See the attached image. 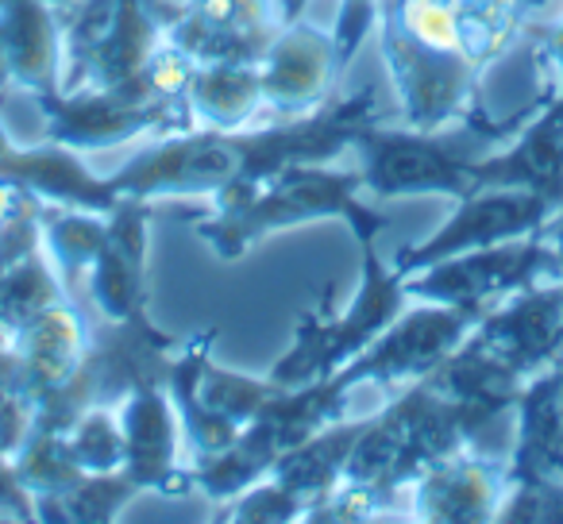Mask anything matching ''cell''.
<instances>
[{
    "instance_id": "1",
    "label": "cell",
    "mask_w": 563,
    "mask_h": 524,
    "mask_svg": "<svg viewBox=\"0 0 563 524\" xmlns=\"http://www.w3.org/2000/svg\"><path fill=\"white\" fill-rule=\"evenodd\" d=\"M375 86L347 97H329L317 112L266 127H189L128 158L109 174L120 197H194L228 204L290 163H332L352 150L355 135L383 120Z\"/></svg>"
},
{
    "instance_id": "2",
    "label": "cell",
    "mask_w": 563,
    "mask_h": 524,
    "mask_svg": "<svg viewBox=\"0 0 563 524\" xmlns=\"http://www.w3.org/2000/svg\"><path fill=\"white\" fill-rule=\"evenodd\" d=\"M544 0H386L378 51L406 127H444L483 109V74Z\"/></svg>"
},
{
    "instance_id": "3",
    "label": "cell",
    "mask_w": 563,
    "mask_h": 524,
    "mask_svg": "<svg viewBox=\"0 0 563 524\" xmlns=\"http://www.w3.org/2000/svg\"><path fill=\"white\" fill-rule=\"evenodd\" d=\"M486 424L490 416L475 405L440 393L429 378H417L383 413L367 416L340 482L367 493L378 509H394L424 470L471 447Z\"/></svg>"
},
{
    "instance_id": "4",
    "label": "cell",
    "mask_w": 563,
    "mask_h": 524,
    "mask_svg": "<svg viewBox=\"0 0 563 524\" xmlns=\"http://www.w3.org/2000/svg\"><path fill=\"white\" fill-rule=\"evenodd\" d=\"M360 170H324V163H290L255 189L205 216L186 220L189 232L220 258L240 263L251 247L274 232L313 224V220H344L355 239H378L390 227L386 212L360 201Z\"/></svg>"
},
{
    "instance_id": "5",
    "label": "cell",
    "mask_w": 563,
    "mask_h": 524,
    "mask_svg": "<svg viewBox=\"0 0 563 524\" xmlns=\"http://www.w3.org/2000/svg\"><path fill=\"white\" fill-rule=\"evenodd\" d=\"M537 112L521 109L506 120H490L486 109L444 127H390V116L371 120L352 143V155L360 158L363 189L375 193V201L413 193L467 197L475 189V166L498 150L501 140H514L529 116Z\"/></svg>"
},
{
    "instance_id": "6",
    "label": "cell",
    "mask_w": 563,
    "mask_h": 524,
    "mask_svg": "<svg viewBox=\"0 0 563 524\" xmlns=\"http://www.w3.org/2000/svg\"><path fill=\"white\" fill-rule=\"evenodd\" d=\"M355 247H360V286L347 309L336 313L332 298H324L313 313L301 316L290 352L271 367L274 382L309 386L336 375L363 347L375 344L406 309V278L394 270V263H383L378 239H355Z\"/></svg>"
},
{
    "instance_id": "7",
    "label": "cell",
    "mask_w": 563,
    "mask_h": 524,
    "mask_svg": "<svg viewBox=\"0 0 563 524\" xmlns=\"http://www.w3.org/2000/svg\"><path fill=\"white\" fill-rule=\"evenodd\" d=\"M178 0H74L63 20V86L120 89L147 66L178 20Z\"/></svg>"
},
{
    "instance_id": "8",
    "label": "cell",
    "mask_w": 563,
    "mask_h": 524,
    "mask_svg": "<svg viewBox=\"0 0 563 524\" xmlns=\"http://www.w3.org/2000/svg\"><path fill=\"white\" fill-rule=\"evenodd\" d=\"M548 278H560V263H555V247L544 224L540 232L490 243V247L460 250V255L440 258L432 267L413 270L406 278V298L455 305L483 316L498 301L514 298L537 282H548Z\"/></svg>"
},
{
    "instance_id": "9",
    "label": "cell",
    "mask_w": 563,
    "mask_h": 524,
    "mask_svg": "<svg viewBox=\"0 0 563 524\" xmlns=\"http://www.w3.org/2000/svg\"><path fill=\"white\" fill-rule=\"evenodd\" d=\"M525 32L540 74L537 112L506 150H494L475 166V186H529L563 209V20Z\"/></svg>"
},
{
    "instance_id": "10",
    "label": "cell",
    "mask_w": 563,
    "mask_h": 524,
    "mask_svg": "<svg viewBox=\"0 0 563 524\" xmlns=\"http://www.w3.org/2000/svg\"><path fill=\"white\" fill-rule=\"evenodd\" d=\"M47 120V140L93 155L143 135H178L197 127L189 101H132L117 89H74L32 97Z\"/></svg>"
},
{
    "instance_id": "11",
    "label": "cell",
    "mask_w": 563,
    "mask_h": 524,
    "mask_svg": "<svg viewBox=\"0 0 563 524\" xmlns=\"http://www.w3.org/2000/svg\"><path fill=\"white\" fill-rule=\"evenodd\" d=\"M478 324L475 313L437 301H417L413 309H401L390 321V328L363 347L352 363L329 375L344 393L355 386H409L437 370L455 347L463 344L471 328Z\"/></svg>"
},
{
    "instance_id": "12",
    "label": "cell",
    "mask_w": 563,
    "mask_h": 524,
    "mask_svg": "<svg viewBox=\"0 0 563 524\" xmlns=\"http://www.w3.org/2000/svg\"><path fill=\"white\" fill-rule=\"evenodd\" d=\"M555 212H560V204L540 193V189L475 186L467 197L455 201V212L437 232L424 235L421 243L398 247L394 270H398L401 278H409L413 270H424V267H432V263H440V258L460 255V250L490 247V243H506V239H517V235L540 232Z\"/></svg>"
},
{
    "instance_id": "13",
    "label": "cell",
    "mask_w": 563,
    "mask_h": 524,
    "mask_svg": "<svg viewBox=\"0 0 563 524\" xmlns=\"http://www.w3.org/2000/svg\"><path fill=\"white\" fill-rule=\"evenodd\" d=\"M467 344L517 386L563 355V278H548L478 316Z\"/></svg>"
},
{
    "instance_id": "14",
    "label": "cell",
    "mask_w": 563,
    "mask_h": 524,
    "mask_svg": "<svg viewBox=\"0 0 563 524\" xmlns=\"http://www.w3.org/2000/svg\"><path fill=\"white\" fill-rule=\"evenodd\" d=\"M124 428V470L143 493L186 498L194 475L181 467V421L166 382H143L117 405Z\"/></svg>"
},
{
    "instance_id": "15",
    "label": "cell",
    "mask_w": 563,
    "mask_h": 524,
    "mask_svg": "<svg viewBox=\"0 0 563 524\" xmlns=\"http://www.w3.org/2000/svg\"><path fill=\"white\" fill-rule=\"evenodd\" d=\"M151 212H155V201L147 197H120L104 212L109 227L86 275V298L101 313V321H124L147 309Z\"/></svg>"
},
{
    "instance_id": "16",
    "label": "cell",
    "mask_w": 563,
    "mask_h": 524,
    "mask_svg": "<svg viewBox=\"0 0 563 524\" xmlns=\"http://www.w3.org/2000/svg\"><path fill=\"white\" fill-rule=\"evenodd\" d=\"M278 0H189L166 40L194 63H263L282 35Z\"/></svg>"
},
{
    "instance_id": "17",
    "label": "cell",
    "mask_w": 563,
    "mask_h": 524,
    "mask_svg": "<svg viewBox=\"0 0 563 524\" xmlns=\"http://www.w3.org/2000/svg\"><path fill=\"white\" fill-rule=\"evenodd\" d=\"M336 78L340 70L332 32H321L306 20H294V24L282 27V35L258 63L263 109H271L278 120L317 112L332 97Z\"/></svg>"
},
{
    "instance_id": "18",
    "label": "cell",
    "mask_w": 563,
    "mask_h": 524,
    "mask_svg": "<svg viewBox=\"0 0 563 524\" xmlns=\"http://www.w3.org/2000/svg\"><path fill=\"white\" fill-rule=\"evenodd\" d=\"M506 486V462L483 459L463 447L409 486V509H413L409 516L424 524H494Z\"/></svg>"
},
{
    "instance_id": "19",
    "label": "cell",
    "mask_w": 563,
    "mask_h": 524,
    "mask_svg": "<svg viewBox=\"0 0 563 524\" xmlns=\"http://www.w3.org/2000/svg\"><path fill=\"white\" fill-rule=\"evenodd\" d=\"M63 86V20L47 0H0V93H58Z\"/></svg>"
},
{
    "instance_id": "20",
    "label": "cell",
    "mask_w": 563,
    "mask_h": 524,
    "mask_svg": "<svg viewBox=\"0 0 563 524\" xmlns=\"http://www.w3.org/2000/svg\"><path fill=\"white\" fill-rule=\"evenodd\" d=\"M0 178L32 189L40 201L66 204V209L109 212L112 204L120 201L112 181L89 170L78 150L63 147V143H51V140L20 147L4 124H0Z\"/></svg>"
},
{
    "instance_id": "21",
    "label": "cell",
    "mask_w": 563,
    "mask_h": 524,
    "mask_svg": "<svg viewBox=\"0 0 563 524\" xmlns=\"http://www.w3.org/2000/svg\"><path fill=\"white\" fill-rule=\"evenodd\" d=\"M93 324L86 321L74 298L58 301V305L43 309L32 324L9 339L12 363H16L20 378H24L27 393L35 401V413L47 398H55L74 375H78L81 359H86Z\"/></svg>"
},
{
    "instance_id": "22",
    "label": "cell",
    "mask_w": 563,
    "mask_h": 524,
    "mask_svg": "<svg viewBox=\"0 0 563 524\" xmlns=\"http://www.w3.org/2000/svg\"><path fill=\"white\" fill-rule=\"evenodd\" d=\"M509 478H563V355L521 386Z\"/></svg>"
},
{
    "instance_id": "23",
    "label": "cell",
    "mask_w": 563,
    "mask_h": 524,
    "mask_svg": "<svg viewBox=\"0 0 563 524\" xmlns=\"http://www.w3.org/2000/svg\"><path fill=\"white\" fill-rule=\"evenodd\" d=\"M363 428H367V416H363V421H344V416H340V421L324 424L306 444H298L294 451L282 455V459L274 462L271 478L286 486V490L309 509L340 482L344 462H347V455H352Z\"/></svg>"
},
{
    "instance_id": "24",
    "label": "cell",
    "mask_w": 563,
    "mask_h": 524,
    "mask_svg": "<svg viewBox=\"0 0 563 524\" xmlns=\"http://www.w3.org/2000/svg\"><path fill=\"white\" fill-rule=\"evenodd\" d=\"M186 101L197 127H247L266 112L255 63H197Z\"/></svg>"
},
{
    "instance_id": "25",
    "label": "cell",
    "mask_w": 563,
    "mask_h": 524,
    "mask_svg": "<svg viewBox=\"0 0 563 524\" xmlns=\"http://www.w3.org/2000/svg\"><path fill=\"white\" fill-rule=\"evenodd\" d=\"M140 486L128 478V470L109 475H81L66 490L35 498V521L40 524H112L120 521L128 505L140 498Z\"/></svg>"
},
{
    "instance_id": "26",
    "label": "cell",
    "mask_w": 563,
    "mask_h": 524,
    "mask_svg": "<svg viewBox=\"0 0 563 524\" xmlns=\"http://www.w3.org/2000/svg\"><path fill=\"white\" fill-rule=\"evenodd\" d=\"M43 250L55 263L63 286L74 293L86 290V275L93 267L97 250L104 239V212H86V209H66V204H43Z\"/></svg>"
},
{
    "instance_id": "27",
    "label": "cell",
    "mask_w": 563,
    "mask_h": 524,
    "mask_svg": "<svg viewBox=\"0 0 563 524\" xmlns=\"http://www.w3.org/2000/svg\"><path fill=\"white\" fill-rule=\"evenodd\" d=\"M70 298V290L58 278L55 263L47 258V250L35 247L24 258L0 267V328L4 336H16L24 324H32L43 309L58 305Z\"/></svg>"
},
{
    "instance_id": "28",
    "label": "cell",
    "mask_w": 563,
    "mask_h": 524,
    "mask_svg": "<svg viewBox=\"0 0 563 524\" xmlns=\"http://www.w3.org/2000/svg\"><path fill=\"white\" fill-rule=\"evenodd\" d=\"M66 455L74 467L86 475H109V470H124V428H120L117 405H93L66 424L63 432Z\"/></svg>"
},
{
    "instance_id": "29",
    "label": "cell",
    "mask_w": 563,
    "mask_h": 524,
    "mask_svg": "<svg viewBox=\"0 0 563 524\" xmlns=\"http://www.w3.org/2000/svg\"><path fill=\"white\" fill-rule=\"evenodd\" d=\"M43 204L32 189L0 178V267L43 247Z\"/></svg>"
},
{
    "instance_id": "30",
    "label": "cell",
    "mask_w": 563,
    "mask_h": 524,
    "mask_svg": "<svg viewBox=\"0 0 563 524\" xmlns=\"http://www.w3.org/2000/svg\"><path fill=\"white\" fill-rule=\"evenodd\" d=\"M306 516V505L294 498L282 482H274L271 475L258 478L255 486H247L235 498L220 501V509L212 513V521L224 524H294Z\"/></svg>"
},
{
    "instance_id": "31",
    "label": "cell",
    "mask_w": 563,
    "mask_h": 524,
    "mask_svg": "<svg viewBox=\"0 0 563 524\" xmlns=\"http://www.w3.org/2000/svg\"><path fill=\"white\" fill-rule=\"evenodd\" d=\"M501 524H563V478H509Z\"/></svg>"
},
{
    "instance_id": "32",
    "label": "cell",
    "mask_w": 563,
    "mask_h": 524,
    "mask_svg": "<svg viewBox=\"0 0 563 524\" xmlns=\"http://www.w3.org/2000/svg\"><path fill=\"white\" fill-rule=\"evenodd\" d=\"M35 424V401L12 363L9 347H0V451L16 455V447L27 439Z\"/></svg>"
},
{
    "instance_id": "33",
    "label": "cell",
    "mask_w": 563,
    "mask_h": 524,
    "mask_svg": "<svg viewBox=\"0 0 563 524\" xmlns=\"http://www.w3.org/2000/svg\"><path fill=\"white\" fill-rule=\"evenodd\" d=\"M386 0H340L336 24H332V43H336V70L344 78L352 70L355 55L363 51V43L371 40L378 24V12H383Z\"/></svg>"
},
{
    "instance_id": "34",
    "label": "cell",
    "mask_w": 563,
    "mask_h": 524,
    "mask_svg": "<svg viewBox=\"0 0 563 524\" xmlns=\"http://www.w3.org/2000/svg\"><path fill=\"white\" fill-rule=\"evenodd\" d=\"M0 521H35V498L24 482H20L16 467H12V455L0 451Z\"/></svg>"
},
{
    "instance_id": "35",
    "label": "cell",
    "mask_w": 563,
    "mask_h": 524,
    "mask_svg": "<svg viewBox=\"0 0 563 524\" xmlns=\"http://www.w3.org/2000/svg\"><path fill=\"white\" fill-rule=\"evenodd\" d=\"M548 239H552V247H555V263H560V278H563V209L548 220Z\"/></svg>"
},
{
    "instance_id": "36",
    "label": "cell",
    "mask_w": 563,
    "mask_h": 524,
    "mask_svg": "<svg viewBox=\"0 0 563 524\" xmlns=\"http://www.w3.org/2000/svg\"><path fill=\"white\" fill-rule=\"evenodd\" d=\"M47 4H55V9H70L74 0H47Z\"/></svg>"
},
{
    "instance_id": "37",
    "label": "cell",
    "mask_w": 563,
    "mask_h": 524,
    "mask_svg": "<svg viewBox=\"0 0 563 524\" xmlns=\"http://www.w3.org/2000/svg\"><path fill=\"white\" fill-rule=\"evenodd\" d=\"M0 347H9V336H4V328H0Z\"/></svg>"
},
{
    "instance_id": "38",
    "label": "cell",
    "mask_w": 563,
    "mask_h": 524,
    "mask_svg": "<svg viewBox=\"0 0 563 524\" xmlns=\"http://www.w3.org/2000/svg\"><path fill=\"white\" fill-rule=\"evenodd\" d=\"M178 4H189V0H178Z\"/></svg>"
}]
</instances>
